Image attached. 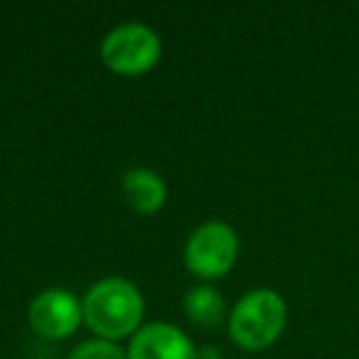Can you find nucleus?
<instances>
[{"instance_id":"nucleus-1","label":"nucleus","mask_w":359,"mask_h":359,"mask_svg":"<svg viewBox=\"0 0 359 359\" xmlns=\"http://www.w3.org/2000/svg\"><path fill=\"white\" fill-rule=\"evenodd\" d=\"M84 323L101 339L118 342L140 330L145 300L138 285L121 276L101 278L86 290L81 300Z\"/></svg>"},{"instance_id":"nucleus-2","label":"nucleus","mask_w":359,"mask_h":359,"mask_svg":"<svg viewBox=\"0 0 359 359\" xmlns=\"http://www.w3.org/2000/svg\"><path fill=\"white\" fill-rule=\"evenodd\" d=\"M288 305L273 288H254L236 300L229 313V337L246 352L269 349L283 334Z\"/></svg>"},{"instance_id":"nucleus-3","label":"nucleus","mask_w":359,"mask_h":359,"mask_svg":"<svg viewBox=\"0 0 359 359\" xmlns=\"http://www.w3.org/2000/svg\"><path fill=\"white\" fill-rule=\"evenodd\" d=\"M163 55V42L153 27L143 22L116 25L101 42V60L114 74L140 76L148 74Z\"/></svg>"},{"instance_id":"nucleus-4","label":"nucleus","mask_w":359,"mask_h":359,"mask_svg":"<svg viewBox=\"0 0 359 359\" xmlns=\"http://www.w3.org/2000/svg\"><path fill=\"white\" fill-rule=\"evenodd\" d=\"M239 259V234L231 224L212 219L200 224L185 244V266L200 280L224 278Z\"/></svg>"},{"instance_id":"nucleus-5","label":"nucleus","mask_w":359,"mask_h":359,"mask_svg":"<svg viewBox=\"0 0 359 359\" xmlns=\"http://www.w3.org/2000/svg\"><path fill=\"white\" fill-rule=\"evenodd\" d=\"M27 320L35 334L45 339H67L84 320L81 300L67 288H47L35 295L27 308Z\"/></svg>"},{"instance_id":"nucleus-6","label":"nucleus","mask_w":359,"mask_h":359,"mask_svg":"<svg viewBox=\"0 0 359 359\" xmlns=\"http://www.w3.org/2000/svg\"><path fill=\"white\" fill-rule=\"evenodd\" d=\"M128 359H200L195 342L170 323H150L130 337Z\"/></svg>"},{"instance_id":"nucleus-7","label":"nucleus","mask_w":359,"mask_h":359,"mask_svg":"<svg viewBox=\"0 0 359 359\" xmlns=\"http://www.w3.org/2000/svg\"><path fill=\"white\" fill-rule=\"evenodd\" d=\"M123 197L138 215H155L168 202V185L158 172L148 168H133L123 175Z\"/></svg>"},{"instance_id":"nucleus-8","label":"nucleus","mask_w":359,"mask_h":359,"mask_svg":"<svg viewBox=\"0 0 359 359\" xmlns=\"http://www.w3.org/2000/svg\"><path fill=\"white\" fill-rule=\"evenodd\" d=\"M185 315L197 327H205V330L217 327L226 315L224 298L212 285H195L185 295Z\"/></svg>"},{"instance_id":"nucleus-9","label":"nucleus","mask_w":359,"mask_h":359,"mask_svg":"<svg viewBox=\"0 0 359 359\" xmlns=\"http://www.w3.org/2000/svg\"><path fill=\"white\" fill-rule=\"evenodd\" d=\"M69 359H128V354L111 339H84L72 349Z\"/></svg>"}]
</instances>
